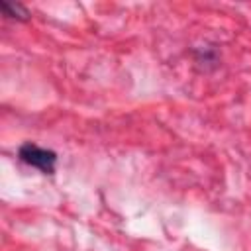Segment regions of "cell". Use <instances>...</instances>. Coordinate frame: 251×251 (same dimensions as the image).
Masks as SVG:
<instances>
[{
    "instance_id": "cell-1",
    "label": "cell",
    "mask_w": 251,
    "mask_h": 251,
    "mask_svg": "<svg viewBox=\"0 0 251 251\" xmlns=\"http://www.w3.org/2000/svg\"><path fill=\"white\" fill-rule=\"evenodd\" d=\"M18 157L22 163L39 169L43 175H53L55 173V163H57V153L45 147H39L35 143H24L18 151Z\"/></svg>"
},
{
    "instance_id": "cell-2",
    "label": "cell",
    "mask_w": 251,
    "mask_h": 251,
    "mask_svg": "<svg viewBox=\"0 0 251 251\" xmlns=\"http://www.w3.org/2000/svg\"><path fill=\"white\" fill-rule=\"evenodd\" d=\"M0 8H2L4 16H8V18L20 20V22H25V20H29V12H27V10H25L22 4H18V2L0 0Z\"/></svg>"
}]
</instances>
